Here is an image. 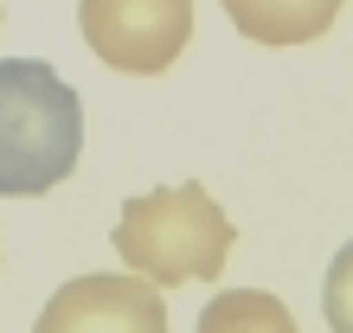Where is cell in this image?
<instances>
[{
	"label": "cell",
	"mask_w": 353,
	"mask_h": 333,
	"mask_svg": "<svg viewBox=\"0 0 353 333\" xmlns=\"http://www.w3.org/2000/svg\"><path fill=\"white\" fill-rule=\"evenodd\" d=\"M193 333H296V314L263 288H219Z\"/></svg>",
	"instance_id": "cell-6"
},
{
	"label": "cell",
	"mask_w": 353,
	"mask_h": 333,
	"mask_svg": "<svg viewBox=\"0 0 353 333\" xmlns=\"http://www.w3.org/2000/svg\"><path fill=\"white\" fill-rule=\"evenodd\" d=\"M84 154V103L46 58L0 65V199L65 186Z\"/></svg>",
	"instance_id": "cell-1"
},
{
	"label": "cell",
	"mask_w": 353,
	"mask_h": 333,
	"mask_svg": "<svg viewBox=\"0 0 353 333\" xmlns=\"http://www.w3.org/2000/svg\"><path fill=\"white\" fill-rule=\"evenodd\" d=\"M32 333H174L161 282L148 276H77L39 308Z\"/></svg>",
	"instance_id": "cell-4"
},
{
	"label": "cell",
	"mask_w": 353,
	"mask_h": 333,
	"mask_svg": "<svg viewBox=\"0 0 353 333\" xmlns=\"http://www.w3.org/2000/svg\"><path fill=\"white\" fill-rule=\"evenodd\" d=\"M77 26L110 71L161 77L193 39V0H77Z\"/></svg>",
	"instance_id": "cell-3"
},
{
	"label": "cell",
	"mask_w": 353,
	"mask_h": 333,
	"mask_svg": "<svg viewBox=\"0 0 353 333\" xmlns=\"http://www.w3.org/2000/svg\"><path fill=\"white\" fill-rule=\"evenodd\" d=\"M251 45H308L341 19V0H219Z\"/></svg>",
	"instance_id": "cell-5"
},
{
	"label": "cell",
	"mask_w": 353,
	"mask_h": 333,
	"mask_svg": "<svg viewBox=\"0 0 353 333\" xmlns=\"http://www.w3.org/2000/svg\"><path fill=\"white\" fill-rule=\"evenodd\" d=\"M232 244H238L232 218L219 212V199L199 180L141 193L116 212V257L161 288L219 282V269L232 263Z\"/></svg>",
	"instance_id": "cell-2"
},
{
	"label": "cell",
	"mask_w": 353,
	"mask_h": 333,
	"mask_svg": "<svg viewBox=\"0 0 353 333\" xmlns=\"http://www.w3.org/2000/svg\"><path fill=\"white\" fill-rule=\"evenodd\" d=\"M321 314H327V327H334V333H353V237L334 250V263H327Z\"/></svg>",
	"instance_id": "cell-7"
}]
</instances>
